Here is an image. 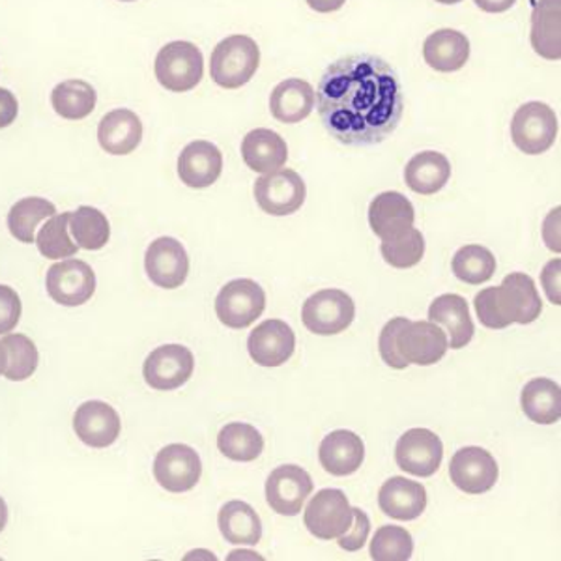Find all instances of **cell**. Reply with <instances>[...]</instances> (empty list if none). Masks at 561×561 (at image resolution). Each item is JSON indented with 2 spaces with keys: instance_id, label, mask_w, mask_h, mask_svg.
I'll use <instances>...</instances> for the list:
<instances>
[{
  "instance_id": "cell-1",
  "label": "cell",
  "mask_w": 561,
  "mask_h": 561,
  "mask_svg": "<svg viewBox=\"0 0 561 561\" xmlns=\"http://www.w3.org/2000/svg\"><path fill=\"white\" fill-rule=\"evenodd\" d=\"M325 131L346 147H373L396 134L404 113L397 71L377 55L357 53L325 68L317 89Z\"/></svg>"
},
{
  "instance_id": "cell-2",
  "label": "cell",
  "mask_w": 561,
  "mask_h": 561,
  "mask_svg": "<svg viewBox=\"0 0 561 561\" xmlns=\"http://www.w3.org/2000/svg\"><path fill=\"white\" fill-rule=\"evenodd\" d=\"M473 304L479 322L489 330H505L511 324H531L542 311L536 280L520 272L507 275L500 287L481 290Z\"/></svg>"
},
{
  "instance_id": "cell-3",
  "label": "cell",
  "mask_w": 561,
  "mask_h": 561,
  "mask_svg": "<svg viewBox=\"0 0 561 561\" xmlns=\"http://www.w3.org/2000/svg\"><path fill=\"white\" fill-rule=\"evenodd\" d=\"M261 65V49L255 39L234 34L216 45L210 58L214 83L227 90L248 84Z\"/></svg>"
},
{
  "instance_id": "cell-4",
  "label": "cell",
  "mask_w": 561,
  "mask_h": 561,
  "mask_svg": "<svg viewBox=\"0 0 561 561\" xmlns=\"http://www.w3.org/2000/svg\"><path fill=\"white\" fill-rule=\"evenodd\" d=\"M153 70L163 89L187 92L201 83L205 73V58L192 42H171L161 47Z\"/></svg>"
},
{
  "instance_id": "cell-5",
  "label": "cell",
  "mask_w": 561,
  "mask_h": 561,
  "mask_svg": "<svg viewBox=\"0 0 561 561\" xmlns=\"http://www.w3.org/2000/svg\"><path fill=\"white\" fill-rule=\"evenodd\" d=\"M511 137L515 147L524 153H545L558 137V116L547 103H524L511 122Z\"/></svg>"
},
{
  "instance_id": "cell-6",
  "label": "cell",
  "mask_w": 561,
  "mask_h": 561,
  "mask_svg": "<svg viewBox=\"0 0 561 561\" xmlns=\"http://www.w3.org/2000/svg\"><path fill=\"white\" fill-rule=\"evenodd\" d=\"M356 317V306L345 290L325 288L313 294L304 304L301 320L307 330L317 335H337L351 328Z\"/></svg>"
},
{
  "instance_id": "cell-7",
  "label": "cell",
  "mask_w": 561,
  "mask_h": 561,
  "mask_svg": "<svg viewBox=\"0 0 561 561\" xmlns=\"http://www.w3.org/2000/svg\"><path fill=\"white\" fill-rule=\"evenodd\" d=\"M266 309V293L251 279L227 283L216 298L217 319L230 330H243L253 324Z\"/></svg>"
},
{
  "instance_id": "cell-8",
  "label": "cell",
  "mask_w": 561,
  "mask_h": 561,
  "mask_svg": "<svg viewBox=\"0 0 561 561\" xmlns=\"http://www.w3.org/2000/svg\"><path fill=\"white\" fill-rule=\"evenodd\" d=\"M447 337L440 325L433 324L431 320H409L396 333L397 356L402 357L409 365L438 364L446 356Z\"/></svg>"
},
{
  "instance_id": "cell-9",
  "label": "cell",
  "mask_w": 561,
  "mask_h": 561,
  "mask_svg": "<svg viewBox=\"0 0 561 561\" xmlns=\"http://www.w3.org/2000/svg\"><path fill=\"white\" fill-rule=\"evenodd\" d=\"M304 523L311 536L322 541L337 539L352 524V507L341 489H322L306 507Z\"/></svg>"
},
{
  "instance_id": "cell-10",
  "label": "cell",
  "mask_w": 561,
  "mask_h": 561,
  "mask_svg": "<svg viewBox=\"0 0 561 561\" xmlns=\"http://www.w3.org/2000/svg\"><path fill=\"white\" fill-rule=\"evenodd\" d=\"M306 197V182L293 169H279L255 182L256 203L270 216H293L304 206Z\"/></svg>"
},
{
  "instance_id": "cell-11",
  "label": "cell",
  "mask_w": 561,
  "mask_h": 561,
  "mask_svg": "<svg viewBox=\"0 0 561 561\" xmlns=\"http://www.w3.org/2000/svg\"><path fill=\"white\" fill-rule=\"evenodd\" d=\"M444 459L440 436L428 428H410L396 446V462L402 472L415 478H431Z\"/></svg>"
},
{
  "instance_id": "cell-12",
  "label": "cell",
  "mask_w": 561,
  "mask_h": 561,
  "mask_svg": "<svg viewBox=\"0 0 561 561\" xmlns=\"http://www.w3.org/2000/svg\"><path fill=\"white\" fill-rule=\"evenodd\" d=\"M203 476L197 451L185 444L163 447L153 460V478L165 491L182 494L192 491Z\"/></svg>"
},
{
  "instance_id": "cell-13",
  "label": "cell",
  "mask_w": 561,
  "mask_h": 561,
  "mask_svg": "<svg viewBox=\"0 0 561 561\" xmlns=\"http://www.w3.org/2000/svg\"><path fill=\"white\" fill-rule=\"evenodd\" d=\"M47 293L60 306H84L96 293V274L84 261L57 262L47 272Z\"/></svg>"
},
{
  "instance_id": "cell-14",
  "label": "cell",
  "mask_w": 561,
  "mask_h": 561,
  "mask_svg": "<svg viewBox=\"0 0 561 561\" xmlns=\"http://www.w3.org/2000/svg\"><path fill=\"white\" fill-rule=\"evenodd\" d=\"M313 479L296 465L275 468L266 481V500L270 510L283 517H296L306 504L307 497L313 492Z\"/></svg>"
},
{
  "instance_id": "cell-15",
  "label": "cell",
  "mask_w": 561,
  "mask_h": 561,
  "mask_svg": "<svg viewBox=\"0 0 561 561\" xmlns=\"http://www.w3.org/2000/svg\"><path fill=\"white\" fill-rule=\"evenodd\" d=\"M195 359L190 348L163 345L150 352L142 367L145 382L158 391H173L192 378Z\"/></svg>"
},
{
  "instance_id": "cell-16",
  "label": "cell",
  "mask_w": 561,
  "mask_h": 561,
  "mask_svg": "<svg viewBox=\"0 0 561 561\" xmlns=\"http://www.w3.org/2000/svg\"><path fill=\"white\" fill-rule=\"evenodd\" d=\"M497 462L483 447H462L451 459L449 478L465 494H485L496 485Z\"/></svg>"
},
{
  "instance_id": "cell-17",
  "label": "cell",
  "mask_w": 561,
  "mask_h": 561,
  "mask_svg": "<svg viewBox=\"0 0 561 561\" xmlns=\"http://www.w3.org/2000/svg\"><path fill=\"white\" fill-rule=\"evenodd\" d=\"M145 270L156 287L173 290L182 287L187 279L190 256L179 240L158 238L147 249Z\"/></svg>"
},
{
  "instance_id": "cell-18",
  "label": "cell",
  "mask_w": 561,
  "mask_h": 561,
  "mask_svg": "<svg viewBox=\"0 0 561 561\" xmlns=\"http://www.w3.org/2000/svg\"><path fill=\"white\" fill-rule=\"evenodd\" d=\"M248 351L256 365L279 367L293 357L296 335L287 322L279 319L266 320L249 333Z\"/></svg>"
},
{
  "instance_id": "cell-19",
  "label": "cell",
  "mask_w": 561,
  "mask_h": 561,
  "mask_svg": "<svg viewBox=\"0 0 561 561\" xmlns=\"http://www.w3.org/2000/svg\"><path fill=\"white\" fill-rule=\"evenodd\" d=\"M121 417L107 402H83L73 415V431L79 440L94 449L113 446L121 436Z\"/></svg>"
},
{
  "instance_id": "cell-20",
  "label": "cell",
  "mask_w": 561,
  "mask_h": 561,
  "mask_svg": "<svg viewBox=\"0 0 561 561\" xmlns=\"http://www.w3.org/2000/svg\"><path fill=\"white\" fill-rule=\"evenodd\" d=\"M224 173V153L210 140H193L179 158V176L193 190L216 184Z\"/></svg>"
},
{
  "instance_id": "cell-21",
  "label": "cell",
  "mask_w": 561,
  "mask_h": 561,
  "mask_svg": "<svg viewBox=\"0 0 561 561\" xmlns=\"http://www.w3.org/2000/svg\"><path fill=\"white\" fill-rule=\"evenodd\" d=\"M428 320L433 324L442 325L446 333L447 345L454 351H460L470 341L476 333L472 317H470V307L468 301L459 294H442L428 307Z\"/></svg>"
},
{
  "instance_id": "cell-22",
  "label": "cell",
  "mask_w": 561,
  "mask_h": 561,
  "mask_svg": "<svg viewBox=\"0 0 561 561\" xmlns=\"http://www.w3.org/2000/svg\"><path fill=\"white\" fill-rule=\"evenodd\" d=\"M415 210L410 198L399 192H383L373 198L369 225L380 240H391L414 229Z\"/></svg>"
},
{
  "instance_id": "cell-23",
  "label": "cell",
  "mask_w": 561,
  "mask_h": 561,
  "mask_svg": "<svg viewBox=\"0 0 561 561\" xmlns=\"http://www.w3.org/2000/svg\"><path fill=\"white\" fill-rule=\"evenodd\" d=\"M378 505L386 517L409 523L423 515L427 507V491L417 481L397 476L383 483L378 492Z\"/></svg>"
},
{
  "instance_id": "cell-24",
  "label": "cell",
  "mask_w": 561,
  "mask_h": 561,
  "mask_svg": "<svg viewBox=\"0 0 561 561\" xmlns=\"http://www.w3.org/2000/svg\"><path fill=\"white\" fill-rule=\"evenodd\" d=\"M319 459L325 472L335 478L356 473L359 466L364 465V440L359 438V434L345 428L333 431L320 444Z\"/></svg>"
},
{
  "instance_id": "cell-25",
  "label": "cell",
  "mask_w": 561,
  "mask_h": 561,
  "mask_svg": "<svg viewBox=\"0 0 561 561\" xmlns=\"http://www.w3.org/2000/svg\"><path fill=\"white\" fill-rule=\"evenodd\" d=\"M100 147L113 156H128L142 140V122L129 108H115L98 126Z\"/></svg>"
},
{
  "instance_id": "cell-26",
  "label": "cell",
  "mask_w": 561,
  "mask_h": 561,
  "mask_svg": "<svg viewBox=\"0 0 561 561\" xmlns=\"http://www.w3.org/2000/svg\"><path fill=\"white\" fill-rule=\"evenodd\" d=\"M242 158L255 173H275L287 163V142L272 129H253L243 139Z\"/></svg>"
},
{
  "instance_id": "cell-27",
  "label": "cell",
  "mask_w": 561,
  "mask_h": 561,
  "mask_svg": "<svg viewBox=\"0 0 561 561\" xmlns=\"http://www.w3.org/2000/svg\"><path fill=\"white\" fill-rule=\"evenodd\" d=\"M423 58L433 70L442 73L459 71L470 58V39L454 28H440L425 39Z\"/></svg>"
},
{
  "instance_id": "cell-28",
  "label": "cell",
  "mask_w": 561,
  "mask_h": 561,
  "mask_svg": "<svg viewBox=\"0 0 561 561\" xmlns=\"http://www.w3.org/2000/svg\"><path fill=\"white\" fill-rule=\"evenodd\" d=\"M314 90L304 79H287L275 87L270 96V111L275 121L298 124L313 113Z\"/></svg>"
},
{
  "instance_id": "cell-29",
  "label": "cell",
  "mask_w": 561,
  "mask_h": 561,
  "mask_svg": "<svg viewBox=\"0 0 561 561\" xmlns=\"http://www.w3.org/2000/svg\"><path fill=\"white\" fill-rule=\"evenodd\" d=\"M531 45L547 60L561 58V0H539L531 15Z\"/></svg>"
},
{
  "instance_id": "cell-30",
  "label": "cell",
  "mask_w": 561,
  "mask_h": 561,
  "mask_svg": "<svg viewBox=\"0 0 561 561\" xmlns=\"http://www.w3.org/2000/svg\"><path fill=\"white\" fill-rule=\"evenodd\" d=\"M451 176V165L440 152H420L409 161L404 169V180L410 190L420 195H434L444 190Z\"/></svg>"
},
{
  "instance_id": "cell-31",
  "label": "cell",
  "mask_w": 561,
  "mask_h": 561,
  "mask_svg": "<svg viewBox=\"0 0 561 561\" xmlns=\"http://www.w3.org/2000/svg\"><path fill=\"white\" fill-rule=\"evenodd\" d=\"M217 524H219L225 539L232 545L255 547L256 542L262 539V523L259 513L240 500H232L221 507Z\"/></svg>"
},
{
  "instance_id": "cell-32",
  "label": "cell",
  "mask_w": 561,
  "mask_h": 561,
  "mask_svg": "<svg viewBox=\"0 0 561 561\" xmlns=\"http://www.w3.org/2000/svg\"><path fill=\"white\" fill-rule=\"evenodd\" d=\"M524 414L539 425H552L561 417V389L550 378H534L520 396Z\"/></svg>"
},
{
  "instance_id": "cell-33",
  "label": "cell",
  "mask_w": 561,
  "mask_h": 561,
  "mask_svg": "<svg viewBox=\"0 0 561 561\" xmlns=\"http://www.w3.org/2000/svg\"><path fill=\"white\" fill-rule=\"evenodd\" d=\"M98 94L83 79H70L57 84L51 92V105L66 121H83L96 107Z\"/></svg>"
},
{
  "instance_id": "cell-34",
  "label": "cell",
  "mask_w": 561,
  "mask_h": 561,
  "mask_svg": "<svg viewBox=\"0 0 561 561\" xmlns=\"http://www.w3.org/2000/svg\"><path fill=\"white\" fill-rule=\"evenodd\" d=\"M219 451L237 462H253L264 451V438L249 423H229L217 436Z\"/></svg>"
},
{
  "instance_id": "cell-35",
  "label": "cell",
  "mask_w": 561,
  "mask_h": 561,
  "mask_svg": "<svg viewBox=\"0 0 561 561\" xmlns=\"http://www.w3.org/2000/svg\"><path fill=\"white\" fill-rule=\"evenodd\" d=\"M57 214V208L42 197L21 198L8 214V229L15 240L21 243L36 242V227L44 219Z\"/></svg>"
},
{
  "instance_id": "cell-36",
  "label": "cell",
  "mask_w": 561,
  "mask_h": 561,
  "mask_svg": "<svg viewBox=\"0 0 561 561\" xmlns=\"http://www.w3.org/2000/svg\"><path fill=\"white\" fill-rule=\"evenodd\" d=\"M70 230L77 245L89 251L105 248L111 238L107 217L94 206H79L76 211H71Z\"/></svg>"
},
{
  "instance_id": "cell-37",
  "label": "cell",
  "mask_w": 561,
  "mask_h": 561,
  "mask_svg": "<svg viewBox=\"0 0 561 561\" xmlns=\"http://www.w3.org/2000/svg\"><path fill=\"white\" fill-rule=\"evenodd\" d=\"M451 268L457 279L466 285H483L496 272V259L483 245H465L455 253Z\"/></svg>"
},
{
  "instance_id": "cell-38",
  "label": "cell",
  "mask_w": 561,
  "mask_h": 561,
  "mask_svg": "<svg viewBox=\"0 0 561 561\" xmlns=\"http://www.w3.org/2000/svg\"><path fill=\"white\" fill-rule=\"evenodd\" d=\"M2 345L7 348L4 377L12 382H23L33 377L39 362L38 348L33 341L23 333H15L2 339Z\"/></svg>"
},
{
  "instance_id": "cell-39",
  "label": "cell",
  "mask_w": 561,
  "mask_h": 561,
  "mask_svg": "<svg viewBox=\"0 0 561 561\" xmlns=\"http://www.w3.org/2000/svg\"><path fill=\"white\" fill-rule=\"evenodd\" d=\"M70 229V214H60L55 216L47 221V224L39 229L36 234V245H38L39 253L45 259H51V261H60V259H68V256L77 255L79 245L71 240L68 234Z\"/></svg>"
},
{
  "instance_id": "cell-40",
  "label": "cell",
  "mask_w": 561,
  "mask_h": 561,
  "mask_svg": "<svg viewBox=\"0 0 561 561\" xmlns=\"http://www.w3.org/2000/svg\"><path fill=\"white\" fill-rule=\"evenodd\" d=\"M414 554V539L402 526H382L370 541V558L375 561H409Z\"/></svg>"
},
{
  "instance_id": "cell-41",
  "label": "cell",
  "mask_w": 561,
  "mask_h": 561,
  "mask_svg": "<svg viewBox=\"0 0 561 561\" xmlns=\"http://www.w3.org/2000/svg\"><path fill=\"white\" fill-rule=\"evenodd\" d=\"M383 261L397 270L414 268L425 255V238L417 229H410L401 237L382 240Z\"/></svg>"
},
{
  "instance_id": "cell-42",
  "label": "cell",
  "mask_w": 561,
  "mask_h": 561,
  "mask_svg": "<svg viewBox=\"0 0 561 561\" xmlns=\"http://www.w3.org/2000/svg\"><path fill=\"white\" fill-rule=\"evenodd\" d=\"M409 319L404 317H397V319L389 320L388 324L383 325L382 332H380V339H378V351L382 356L383 364L389 365L391 369L402 370L409 367V364L397 356L396 352V333L401 330L402 325L407 324Z\"/></svg>"
},
{
  "instance_id": "cell-43",
  "label": "cell",
  "mask_w": 561,
  "mask_h": 561,
  "mask_svg": "<svg viewBox=\"0 0 561 561\" xmlns=\"http://www.w3.org/2000/svg\"><path fill=\"white\" fill-rule=\"evenodd\" d=\"M370 520L367 513L359 507H352L351 528L343 536L337 537L339 547L346 552H357L364 549L365 541L369 537Z\"/></svg>"
},
{
  "instance_id": "cell-44",
  "label": "cell",
  "mask_w": 561,
  "mask_h": 561,
  "mask_svg": "<svg viewBox=\"0 0 561 561\" xmlns=\"http://www.w3.org/2000/svg\"><path fill=\"white\" fill-rule=\"evenodd\" d=\"M21 311L20 294L12 287L0 285V335L15 330V325L20 324Z\"/></svg>"
},
{
  "instance_id": "cell-45",
  "label": "cell",
  "mask_w": 561,
  "mask_h": 561,
  "mask_svg": "<svg viewBox=\"0 0 561 561\" xmlns=\"http://www.w3.org/2000/svg\"><path fill=\"white\" fill-rule=\"evenodd\" d=\"M20 113V105L12 92L7 89H0V129L12 126Z\"/></svg>"
},
{
  "instance_id": "cell-46",
  "label": "cell",
  "mask_w": 561,
  "mask_h": 561,
  "mask_svg": "<svg viewBox=\"0 0 561 561\" xmlns=\"http://www.w3.org/2000/svg\"><path fill=\"white\" fill-rule=\"evenodd\" d=\"M473 2H476V7L481 8L483 12L502 13L515 7L517 0H473Z\"/></svg>"
},
{
  "instance_id": "cell-47",
  "label": "cell",
  "mask_w": 561,
  "mask_h": 561,
  "mask_svg": "<svg viewBox=\"0 0 561 561\" xmlns=\"http://www.w3.org/2000/svg\"><path fill=\"white\" fill-rule=\"evenodd\" d=\"M346 0H307L309 8H313L314 12L330 13L337 12L345 7Z\"/></svg>"
},
{
  "instance_id": "cell-48",
  "label": "cell",
  "mask_w": 561,
  "mask_h": 561,
  "mask_svg": "<svg viewBox=\"0 0 561 561\" xmlns=\"http://www.w3.org/2000/svg\"><path fill=\"white\" fill-rule=\"evenodd\" d=\"M8 524V507L7 502L0 497V531L7 528Z\"/></svg>"
},
{
  "instance_id": "cell-49",
  "label": "cell",
  "mask_w": 561,
  "mask_h": 561,
  "mask_svg": "<svg viewBox=\"0 0 561 561\" xmlns=\"http://www.w3.org/2000/svg\"><path fill=\"white\" fill-rule=\"evenodd\" d=\"M4 369H7V348L0 341V375H4Z\"/></svg>"
},
{
  "instance_id": "cell-50",
  "label": "cell",
  "mask_w": 561,
  "mask_h": 561,
  "mask_svg": "<svg viewBox=\"0 0 561 561\" xmlns=\"http://www.w3.org/2000/svg\"><path fill=\"white\" fill-rule=\"evenodd\" d=\"M436 2H440V4H459L462 0H436Z\"/></svg>"
},
{
  "instance_id": "cell-51",
  "label": "cell",
  "mask_w": 561,
  "mask_h": 561,
  "mask_svg": "<svg viewBox=\"0 0 561 561\" xmlns=\"http://www.w3.org/2000/svg\"><path fill=\"white\" fill-rule=\"evenodd\" d=\"M121 2H134V0H121Z\"/></svg>"
}]
</instances>
